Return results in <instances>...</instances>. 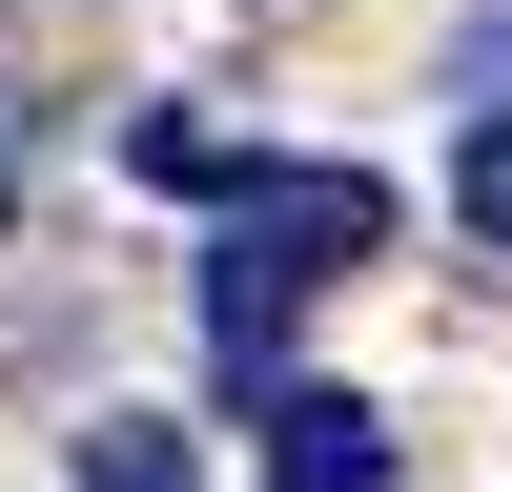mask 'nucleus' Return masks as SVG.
I'll use <instances>...</instances> for the list:
<instances>
[{"label":"nucleus","instance_id":"1","mask_svg":"<svg viewBox=\"0 0 512 492\" xmlns=\"http://www.w3.org/2000/svg\"><path fill=\"white\" fill-rule=\"evenodd\" d=\"M369 246H390V185H369V164H267V185L226 205V246H205V349L267 369L287 308H308V287H349Z\"/></svg>","mask_w":512,"mask_h":492},{"label":"nucleus","instance_id":"2","mask_svg":"<svg viewBox=\"0 0 512 492\" xmlns=\"http://www.w3.org/2000/svg\"><path fill=\"white\" fill-rule=\"evenodd\" d=\"M267 431H287V492H390V410L369 390H287Z\"/></svg>","mask_w":512,"mask_h":492},{"label":"nucleus","instance_id":"3","mask_svg":"<svg viewBox=\"0 0 512 492\" xmlns=\"http://www.w3.org/2000/svg\"><path fill=\"white\" fill-rule=\"evenodd\" d=\"M123 164H144V185H185V205H246V185H267L205 103H144V123H123Z\"/></svg>","mask_w":512,"mask_h":492},{"label":"nucleus","instance_id":"4","mask_svg":"<svg viewBox=\"0 0 512 492\" xmlns=\"http://www.w3.org/2000/svg\"><path fill=\"white\" fill-rule=\"evenodd\" d=\"M82 492H205V451L164 431V410H103V431H82Z\"/></svg>","mask_w":512,"mask_h":492},{"label":"nucleus","instance_id":"5","mask_svg":"<svg viewBox=\"0 0 512 492\" xmlns=\"http://www.w3.org/2000/svg\"><path fill=\"white\" fill-rule=\"evenodd\" d=\"M451 205H472V226L512 246V103H472V164H451Z\"/></svg>","mask_w":512,"mask_h":492}]
</instances>
